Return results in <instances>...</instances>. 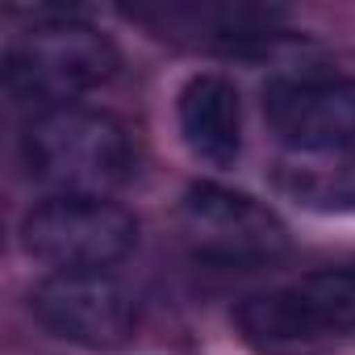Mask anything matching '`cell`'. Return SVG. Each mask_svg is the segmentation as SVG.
Instances as JSON below:
<instances>
[{"label": "cell", "instance_id": "cell-9", "mask_svg": "<svg viewBox=\"0 0 355 355\" xmlns=\"http://www.w3.org/2000/svg\"><path fill=\"white\" fill-rule=\"evenodd\" d=\"M280 189L322 214H355V150L322 159H288L280 167Z\"/></svg>", "mask_w": 355, "mask_h": 355}, {"label": "cell", "instance_id": "cell-8", "mask_svg": "<svg viewBox=\"0 0 355 355\" xmlns=\"http://www.w3.org/2000/svg\"><path fill=\"white\" fill-rule=\"evenodd\" d=\"M175 121L193 159L209 167H234L243 155V101L226 76L201 71L175 96Z\"/></svg>", "mask_w": 355, "mask_h": 355}, {"label": "cell", "instance_id": "cell-2", "mask_svg": "<svg viewBox=\"0 0 355 355\" xmlns=\"http://www.w3.org/2000/svg\"><path fill=\"white\" fill-rule=\"evenodd\" d=\"M117 71V46L105 30L76 13H38L5 55V92L34 109H63L76 96L109 84Z\"/></svg>", "mask_w": 355, "mask_h": 355}, {"label": "cell", "instance_id": "cell-4", "mask_svg": "<svg viewBox=\"0 0 355 355\" xmlns=\"http://www.w3.org/2000/svg\"><path fill=\"white\" fill-rule=\"evenodd\" d=\"M21 247L55 272H113L138 247V222L109 197H46L21 218Z\"/></svg>", "mask_w": 355, "mask_h": 355}, {"label": "cell", "instance_id": "cell-6", "mask_svg": "<svg viewBox=\"0 0 355 355\" xmlns=\"http://www.w3.org/2000/svg\"><path fill=\"white\" fill-rule=\"evenodd\" d=\"M263 117L293 159L355 150V80L330 71L276 76L263 88Z\"/></svg>", "mask_w": 355, "mask_h": 355}, {"label": "cell", "instance_id": "cell-3", "mask_svg": "<svg viewBox=\"0 0 355 355\" xmlns=\"http://www.w3.org/2000/svg\"><path fill=\"white\" fill-rule=\"evenodd\" d=\"M234 326L259 355H322L355 338V268H322L251 293Z\"/></svg>", "mask_w": 355, "mask_h": 355}, {"label": "cell", "instance_id": "cell-5", "mask_svg": "<svg viewBox=\"0 0 355 355\" xmlns=\"http://www.w3.org/2000/svg\"><path fill=\"white\" fill-rule=\"evenodd\" d=\"M30 309L46 334L84 351H113L138 326V293L113 272H51Z\"/></svg>", "mask_w": 355, "mask_h": 355}, {"label": "cell", "instance_id": "cell-1", "mask_svg": "<svg viewBox=\"0 0 355 355\" xmlns=\"http://www.w3.org/2000/svg\"><path fill=\"white\" fill-rule=\"evenodd\" d=\"M21 163L51 197H109L134 171V142L109 109L63 105L34 113L21 134Z\"/></svg>", "mask_w": 355, "mask_h": 355}, {"label": "cell", "instance_id": "cell-7", "mask_svg": "<svg viewBox=\"0 0 355 355\" xmlns=\"http://www.w3.org/2000/svg\"><path fill=\"white\" fill-rule=\"evenodd\" d=\"M180 222H184L189 247L201 259L226 263V268L272 263L288 247V230L268 205L222 184H193L184 193Z\"/></svg>", "mask_w": 355, "mask_h": 355}]
</instances>
